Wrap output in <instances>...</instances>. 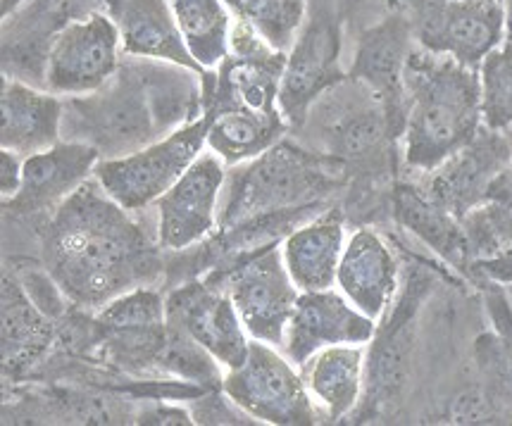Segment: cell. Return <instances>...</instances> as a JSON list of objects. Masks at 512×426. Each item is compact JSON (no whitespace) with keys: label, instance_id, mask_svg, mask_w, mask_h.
I'll use <instances>...</instances> for the list:
<instances>
[{"label":"cell","instance_id":"obj_15","mask_svg":"<svg viewBox=\"0 0 512 426\" xmlns=\"http://www.w3.org/2000/svg\"><path fill=\"white\" fill-rule=\"evenodd\" d=\"M98 150L86 143H55L53 148L24 158L22 189L3 208L15 215L58 210L74 191L93 177Z\"/></svg>","mask_w":512,"mask_h":426},{"label":"cell","instance_id":"obj_17","mask_svg":"<svg viewBox=\"0 0 512 426\" xmlns=\"http://www.w3.org/2000/svg\"><path fill=\"white\" fill-rule=\"evenodd\" d=\"M336 286L360 312L382 319L398 296V262L377 231L358 229L343 248Z\"/></svg>","mask_w":512,"mask_h":426},{"label":"cell","instance_id":"obj_8","mask_svg":"<svg viewBox=\"0 0 512 426\" xmlns=\"http://www.w3.org/2000/svg\"><path fill=\"white\" fill-rule=\"evenodd\" d=\"M339 17L329 0H315L286 58L279 110L289 127H301L315 100L343 79Z\"/></svg>","mask_w":512,"mask_h":426},{"label":"cell","instance_id":"obj_11","mask_svg":"<svg viewBox=\"0 0 512 426\" xmlns=\"http://www.w3.org/2000/svg\"><path fill=\"white\" fill-rule=\"evenodd\" d=\"M227 184L224 162L215 153H201L170 191L158 198V241L181 253L208 238L220 222V196Z\"/></svg>","mask_w":512,"mask_h":426},{"label":"cell","instance_id":"obj_37","mask_svg":"<svg viewBox=\"0 0 512 426\" xmlns=\"http://www.w3.org/2000/svg\"><path fill=\"white\" fill-rule=\"evenodd\" d=\"M498 3H503V0H498Z\"/></svg>","mask_w":512,"mask_h":426},{"label":"cell","instance_id":"obj_4","mask_svg":"<svg viewBox=\"0 0 512 426\" xmlns=\"http://www.w3.org/2000/svg\"><path fill=\"white\" fill-rule=\"evenodd\" d=\"M205 279L222 286L236 305L243 327L255 341L284 348L286 329L296 310L301 288L286 269L282 246L267 243L241 255L229 267L215 269Z\"/></svg>","mask_w":512,"mask_h":426},{"label":"cell","instance_id":"obj_28","mask_svg":"<svg viewBox=\"0 0 512 426\" xmlns=\"http://www.w3.org/2000/svg\"><path fill=\"white\" fill-rule=\"evenodd\" d=\"M482 79L484 127L505 131L512 127V41L505 39L479 65Z\"/></svg>","mask_w":512,"mask_h":426},{"label":"cell","instance_id":"obj_7","mask_svg":"<svg viewBox=\"0 0 512 426\" xmlns=\"http://www.w3.org/2000/svg\"><path fill=\"white\" fill-rule=\"evenodd\" d=\"M222 393L251 419L274 426H312L317 410L301 369L265 341H251L246 362L227 369Z\"/></svg>","mask_w":512,"mask_h":426},{"label":"cell","instance_id":"obj_31","mask_svg":"<svg viewBox=\"0 0 512 426\" xmlns=\"http://www.w3.org/2000/svg\"><path fill=\"white\" fill-rule=\"evenodd\" d=\"M498 417L501 415H498L496 400L482 388H470V391L460 393L448 410V422L451 424H493L501 422Z\"/></svg>","mask_w":512,"mask_h":426},{"label":"cell","instance_id":"obj_10","mask_svg":"<svg viewBox=\"0 0 512 426\" xmlns=\"http://www.w3.org/2000/svg\"><path fill=\"white\" fill-rule=\"evenodd\" d=\"M120 29L103 12L67 22L46 55V86L55 96L98 91L120 62Z\"/></svg>","mask_w":512,"mask_h":426},{"label":"cell","instance_id":"obj_27","mask_svg":"<svg viewBox=\"0 0 512 426\" xmlns=\"http://www.w3.org/2000/svg\"><path fill=\"white\" fill-rule=\"evenodd\" d=\"M220 362L205 350L196 338H191L177 324L167 322L165 346L160 353V369L184 379V384H196L208 391H222V372Z\"/></svg>","mask_w":512,"mask_h":426},{"label":"cell","instance_id":"obj_5","mask_svg":"<svg viewBox=\"0 0 512 426\" xmlns=\"http://www.w3.org/2000/svg\"><path fill=\"white\" fill-rule=\"evenodd\" d=\"M434 291V274L415 267L393 300L391 312L386 310L384 324H377V334L367 348L365 365V393L358 410L353 412L358 422L367 417L382 415L403 396L410 377V357L415 346L417 315L424 300Z\"/></svg>","mask_w":512,"mask_h":426},{"label":"cell","instance_id":"obj_35","mask_svg":"<svg viewBox=\"0 0 512 426\" xmlns=\"http://www.w3.org/2000/svg\"><path fill=\"white\" fill-rule=\"evenodd\" d=\"M24 177V158H20L12 150L0 153V193H3V203H8L20 193Z\"/></svg>","mask_w":512,"mask_h":426},{"label":"cell","instance_id":"obj_3","mask_svg":"<svg viewBox=\"0 0 512 426\" xmlns=\"http://www.w3.org/2000/svg\"><path fill=\"white\" fill-rule=\"evenodd\" d=\"M341 172L343 162L334 155L322 158L279 141L258 158L236 165L227 179V203L217 229L227 231L251 219L322 205L339 186Z\"/></svg>","mask_w":512,"mask_h":426},{"label":"cell","instance_id":"obj_20","mask_svg":"<svg viewBox=\"0 0 512 426\" xmlns=\"http://www.w3.org/2000/svg\"><path fill=\"white\" fill-rule=\"evenodd\" d=\"M346 248L343 217L339 210L317 217L289 231L282 243L286 269L301 291H327L336 284V272Z\"/></svg>","mask_w":512,"mask_h":426},{"label":"cell","instance_id":"obj_12","mask_svg":"<svg viewBox=\"0 0 512 426\" xmlns=\"http://www.w3.org/2000/svg\"><path fill=\"white\" fill-rule=\"evenodd\" d=\"M165 308L167 322L196 338L224 369H236L246 362L251 350L248 331L222 286L210 279H193L174 288L165 298Z\"/></svg>","mask_w":512,"mask_h":426},{"label":"cell","instance_id":"obj_32","mask_svg":"<svg viewBox=\"0 0 512 426\" xmlns=\"http://www.w3.org/2000/svg\"><path fill=\"white\" fill-rule=\"evenodd\" d=\"M24 288H27L29 298L34 300L48 317H60L62 312H65V300L60 296V286L55 284V279L48 272H29L27 279H24Z\"/></svg>","mask_w":512,"mask_h":426},{"label":"cell","instance_id":"obj_36","mask_svg":"<svg viewBox=\"0 0 512 426\" xmlns=\"http://www.w3.org/2000/svg\"><path fill=\"white\" fill-rule=\"evenodd\" d=\"M503 5H505V31H508L505 39L512 41V0H503Z\"/></svg>","mask_w":512,"mask_h":426},{"label":"cell","instance_id":"obj_6","mask_svg":"<svg viewBox=\"0 0 512 426\" xmlns=\"http://www.w3.org/2000/svg\"><path fill=\"white\" fill-rule=\"evenodd\" d=\"M208 129L210 112L205 110L201 117L172 131L167 139L153 146L98 162L93 177L110 198L131 212L158 203L162 193L170 191L203 153V148H208Z\"/></svg>","mask_w":512,"mask_h":426},{"label":"cell","instance_id":"obj_25","mask_svg":"<svg viewBox=\"0 0 512 426\" xmlns=\"http://www.w3.org/2000/svg\"><path fill=\"white\" fill-rule=\"evenodd\" d=\"M193 60L217 70L231 53V17L224 0H167Z\"/></svg>","mask_w":512,"mask_h":426},{"label":"cell","instance_id":"obj_30","mask_svg":"<svg viewBox=\"0 0 512 426\" xmlns=\"http://www.w3.org/2000/svg\"><path fill=\"white\" fill-rule=\"evenodd\" d=\"M93 324L98 329H153L167 324L165 298L153 288L141 286L134 291L122 293L93 317Z\"/></svg>","mask_w":512,"mask_h":426},{"label":"cell","instance_id":"obj_14","mask_svg":"<svg viewBox=\"0 0 512 426\" xmlns=\"http://www.w3.org/2000/svg\"><path fill=\"white\" fill-rule=\"evenodd\" d=\"M512 162V143L501 131L489 127L429 172L427 191L436 203L462 222L486 200L493 179Z\"/></svg>","mask_w":512,"mask_h":426},{"label":"cell","instance_id":"obj_9","mask_svg":"<svg viewBox=\"0 0 512 426\" xmlns=\"http://www.w3.org/2000/svg\"><path fill=\"white\" fill-rule=\"evenodd\" d=\"M410 22L424 50L477 70L508 34L498 0H415Z\"/></svg>","mask_w":512,"mask_h":426},{"label":"cell","instance_id":"obj_29","mask_svg":"<svg viewBox=\"0 0 512 426\" xmlns=\"http://www.w3.org/2000/svg\"><path fill=\"white\" fill-rule=\"evenodd\" d=\"M484 300L493 324V334L477 338L479 362L512 388V305L498 284L486 286Z\"/></svg>","mask_w":512,"mask_h":426},{"label":"cell","instance_id":"obj_21","mask_svg":"<svg viewBox=\"0 0 512 426\" xmlns=\"http://www.w3.org/2000/svg\"><path fill=\"white\" fill-rule=\"evenodd\" d=\"M55 341L51 317L15 277H3V374L20 379L46 357Z\"/></svg>","mask_w":512,"mask_h":426},{"label":"cell","instance_id":"obj_2","mask_svg":"<svg viewBox=\"0 0 512 426\" xmlns=\"http://www.w3.org/2000/svg\"><path fill=\"white\" fill-rule=\"evenodd\" d=\"M405 162L432 172L482 129V79L446 55L412 50L405 70Z\"/></svg>","mask_w":512,"mask_h":426},{"label":"cell","instance_id":"obj_26","mask_svg":"<svg viewBox=\"0 0 512 426\" xmlns=\"http://www.w3.org/2000/svg\"><path fill=\"white\" fill-rule=\"evenodd\" d=\"M224 3L239 17V22L253 27L277 50L293 46L308 17V0H224Z\"/></svg>","mask_w":512,"mask_h":426},{"label":"cell","instance_id":"obj_16","mask_svg":"<svg viewBox=\"0 0 512 426\" xmlns=\"http://www.w3.org/2000/svg\"><path fill=\"white\" fill-rule=\"evenodd\" d=\"M415 29L401 15H391L360 36L348 79L370 89L393 115L405 119V70L412 55Z\"/></svg>","mask_w":512,"mask_h":426},{"label":"cell","instance_id":"obj_24","mask_svg":"<svg viewBox=\"0 0 512 426\" xmlns=\"http://www.w3.org/2000/svg\"><path fill=\"white\" fill-rule=\"evenodd\" d=\"M208 148L224 165H241L277 146L282 141L286 122L282 112L258 115L246 110H210Z\"/></svg>","mask_w":512,"mask_h":426},{"label":"cell","instance_id":"obj_19","mask_svg":"<svg viewBox=\"0 0 512 426\" xmlns=\"http://www.w3.org/2000/svg\"><path fill=\"white\" fill-rule=\"evenodd\" d=\"M0 146L12 153L27 155L53 148L60 136L62 100L55 93L31 89L15 79H3L0 91Z\"/></svg>","mask_w":512,"mask_h":426},{"label":"cell","instance_id":"obj_1","mask_svg":"<svg viewBox=\"0 0 512 426\" xmlns=\"http://www.w3.org/2000/svg\"><path fill=\"white\" fill-rule=\"evenodd\" d=\"M129 212L96 177L53 210L43 234V265L70 303L101 310L158 277V248Z\"/></svg>","mask_w":512,"mask_h":426},{"label":"cell","instance_id":"obj_22","mask_svg":"<svg viewBox=\"0 0 512 426\" xmlns=\"http://www.w3.org/2000/svg\"><path fill=\"white\" fill-rule=\"evenodd\" d=\"M365 346H332L301 367L310 396L332 422L351 417L365 393Z\"/></svg>","mask_w":512,"mask_h":426},{"label":"cell","instance_id":"obj_34","mask_svg":"<svg viewBox=\"0 0 512 426\" xmlns=\"http://www.w3.org/2000/svg\"><path fill=\"white\" fill-rule=\"evenodd\" d=\"M229 398L222 400L215 393H210L208 398L198 400V410L193 412V419L196 424H248L246 412L243 415H236V412L229 410Z\"/></svg>","mask_w":512,"mask_h":426},{"label":"cell","instance_id":"obj_23","mask_svg":"<svg viewBox=\"0 0 512 426\" xmlns=\"http://www.w3.org/2000/svg\"><path fill=\"white\" fill-rule=\"evenodd\" d=\"M393 217L401 227L427 243L436 255H441L448 265L470 272V243L462 222L436 203L427 191L412 184H398L393 189Z\"/></svg>","mask_w":512,"mask_h":426},{"label":"cell","instance_id":"obj_13","mask_svg":"<svg viewBox=\"0 0 512 426\" xmlns=\"http://www.w3.org/2000/svg\"><path fill=\"white\" fill-rule=\"evenodd\" d=\"M377 334V319L360 312L343 293L301 291L286 329L284 353L301 369L312 355L332 346H367Z\"/></svg>","mask_w":512,"mask_h":426},{"label":"cell","instance_id":"obj_33","mask_svg":"<svg viewBox=\"0 0 512 426\" xmlns=\"http://www.w3.org/2000/svg\"><path fill=\"white\" fill-rule=\"evenodd\" d=\"M136 424H146V426H189L196 424L193 419V412L184 410V407H174V405H165L160 400H153L146 407H141L139 415H136Z\"/></svg>","mask_w":512,"mask_h":426},{"label":"cell","instance_id":"obj_18","mask_svg":"<svg viewBox=\"0 0 512 426\" xmlns=\"http://www.w3.org/2000/svg\"><path fill=\"white\" fill-rule=\"evenodd\" d=\"M105 3L120 29L124 53L172 62L203 77L205 70L186 48L167 0H105Z\"/></svg>","mask_w":512,"mask_h":426}]
</instances>
